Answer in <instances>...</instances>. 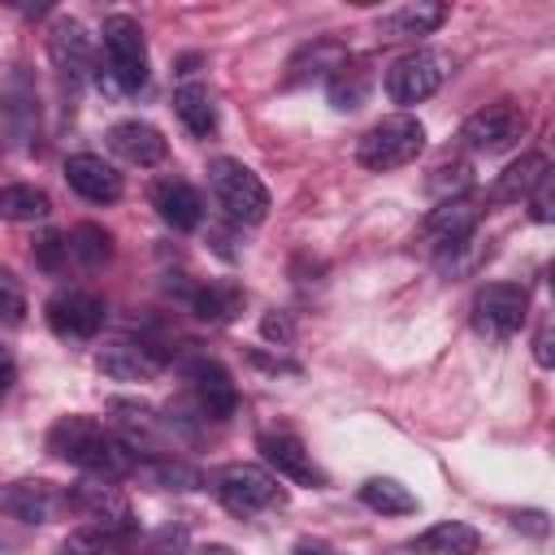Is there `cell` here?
Returning a JSON list of instances; mask_svg holds the SVG:
<instances>
[{
    "label": "cell",
    "instance_id": "obj_39",
    "mask_svg": "<svg viewBox=\"0 0 555 555\" xmlns=\"http://www.w3.org/2000/svg\"><path fill=\"white\" fill-rule=\"evenodd\" d=\"M13 377H17V369H13V356H9L4 347H0V395H4L9 386H13Z\"/></svg>",
    "mask_w": 555,
    "mask_h": 555
},
{
    "label": "cell",
    "instance_id": "obj_14",
    "mask_svg": "<svg viewBox=\"0 0 555 555\" xmlns=\"http://www.w3.org/2000/svg\"><path fill=\"white\" fill-rule=\"evenodd\" d=\"M108 147H113L126 165H139V169L160 165L165 152H169L165 134H160L156 126H147V121H117V126L108 130Z\"/></svg>",
    "mask_w": 555,
    "mask_h": 555
},
{
    "label": "cell",
    "instance_id": "obj_27",
    "mask_svg": "<svg viewBox=\"0 0 555 555\" xmlns=\"http://www.w3.org/2000/svg\"><path fill=\"white\" fill-rule=\"evenodd\" d=\"M65 251H69L78 264H87V269H100V264L113 256V238H108V230H104V225H95V221H82V225H74V230H69V238H65Z\"/></svg>",
    "mask_w": 555,
    "mask_h": 555
},
{
    "label": "cell",
    "instance_id": "obj_24",
    "mask_svg": "<svg viewBox=\"0 0 555 555\" xmlns=\"http://www.w3.org/2000/svg\"><path fill=\"white\" fill-rule=\"evenodd\" d=\"M360 503L373 507V512H382V516H408V512L421 507L416 494H412L399 477H369V481L360 486Z\"/></svg>",
    "mask_w": 555,
    "mask_h": 555
},
{
    "label": "cell",
    "instance_id": "obj_25",
    "mask_svg": "<svg viewBox=\"0 0 555 555\" xmlns=\"http://www.w3.org/2000/svg\"><path fill=\"white\" fill-rule=\"evenodd\" d=\"M48 212H52L48 191L26 186V182L0 186V217H4V221H43Z\"/></svg>",
    "mask_w": 555,
    "mask_h": 555
},
{
    "label": "cell",
    "instance_id": "obj_35",
    "mask_svg": "<svg viewBox=\"0 0 555 555\" xmlns=\"http://www.w3.org/2000/svg\"><path fill=\"white\" fill-rule=\"evenodd\" d=\"M512 525H516V529H529V533H546V516H542V512H516Z\"/></svg>",
    "mask_w": 555,
    "mask_h": 555
},
{
    "label": "cell",
    "instance_id": "obj_36",
    "mask_svg": "<svg viewBox=\"0 0 555 555\" xmlns=\"http://www.w3.org/2000/svg\"><path fill=\"white\" fill-rule=\"evenodd\" d=\"M295 555H343V551H334L330 542H317V538H304V542H295Z\"/></svg>",
    "mask_w": 555,
    "mask_h": 555
},
{
    "label": "cell",
    "instance_id": "obj_28",
    "mask_svg": "<svg viewBox=\"0 0 555 555\" xmlns=\"http://www.w3.org/2000/svg\"><path fill=\"white\" fill-rule=\"evenodd\" d=\"M130 477H139L152 490H195L199 486V473L178 460H139Z\"/></svg>",
    "mask_w": 555,
    "mask_h": 555
},
{
    "label": "cell",
    "instance_id": "obj_20",
    "mask_svg": "<svg viewBox=\"0 0 555 555\" xmlns=\"http://www.w3.org/2000/svg\"><path fill=\"white\" fill-rule=\"evenodd\" d=\"M477 546H481V533L468 520H438L412 542L416 555H477Z\"/></svg>",
    "mask_w": 555,
    "mask_h": 555
},
{
    "label": "cell",
    "instance_id": "obj_12",
    "mask_svg": "<svg viewBox=\"0 0 555 555\" xmlns=\"http://www.w3.org/2000/svg\"><path fill=\"white\" fill-rule=\"evenodd\" d=\"M65 182H69V191H78L91 204L121 199V173L104 156H91V152H78V156L65 160Z\"/></svg>",
    "mask_w": 555,
    "mask_h": 555
},
{
    "label": "cell",
    "instance_id": "obj_10",
    "mask_svg": "<svg viewBox=\"0 0 555 555\" xmlns=\"http://www.w3.org/2000/svg\"><path fill=\"white\" fill-rule=\"evenodd\" d=\"M43 312H48L52 334L78 338V343H82V338H95L100 325H104V299L91 295V291H56Z\"/></svg>",
    "mask_w": 555,
    "mask_h": 555
},
{
    "label": "cell",
    "instance_id": "obj_38",
    "mask_svg": "<svg viewBox=\"0 0 555 555\" xmlns=\"http://www.w3.org/2000/svg\"><path fill=\"white\" fill-rule=\"evenodd\" d=\"M533 356H538L542 369H551V330H546V325H542V334H538V343H533Z\"/></svg>",
    "mask_w": 555,
    "mask_h": 555
},
{
    "label": "cell",
    "instance_id": "obj_30",
    "mask_svg": "<svg viewBox=\"0 0 555 555\" xmlns=\"http://www.w3.org/2000/svg\"><path fill=\"white\" fill-rule=\"evenodd\" d=\"M364 95H369V78H364L360 69H347V74H338V78L330 82V100H334V108H360Z\"/></svg>",
    "mask_w": 555,
    "mask_h": 555
},
{
    "label": "cell",
    "instance_id": "obj_8",
    "mask_svg": "<svg viewBox=\"0 0 555 555\" xmlns=\"http://www.w3.org/2000/svg\"><path fill=\"white\" fill-rule=\"evenodd\" d=\"M65 499L91 520V529H104V533H113V538H130V533H134L130 499H126L108 477H91V481L74 486Z\"/></svg>",
    "mask_w": 555,
    "mask_h": 555
},
{
    "label": "cell",
    "instance_id": "obj_26",
    "mask_svg": "<svg viewBox=\"0 0 555 555\" xmlns=\"http://www.w3.org/2000/svg\"><path fill=\"white\" fill-rule=\"evenodd\" d=\"M191 308H195L199 321H234L243 312V295L230 282H208L191 295Z\"/></svg>",
    "mask_w": 555,
    "mask_h": 555
},
{
    "label": "cell",
    "instance_id": "obj_2",
    "mask_svg": "<svg viewBox=\"0 0 555 555\" xmlns=\"http://www.w3.org/2000/svg\"><path fill=\"white\" fill-rule=\"evenodd\" d=\"M425 152V126L412 117V113H390L382 117L373 130L360 134L356 143V160L373 173H386V169H403L412 165L416 156Z\"/></svg>",
    "mask_w": 555,
    "mask_h": 555
},
{
    "label": "cell",
    "instance_id": "obj_32",
    "mask_svg": "<svg viewBox=\"0 0 555 555\" xmlns=\"http://www.w3.org/2000/svg\"><path fill=\"white\" fill-rule=\"evenodd\" d=\"M468 173H473L468 165H442V169L429 178V191H434V195H442V199H460V191L473 182ZM442 199H438V204H442Z\"/></svg>",
    "mask_w": 555,
    "mask_h": 555
},
{
    "label": "cell",
    "instance_id": "obj_15",
    "mask_svg": "<svg viewBox=\"0 0 555 555\" xmlns=\"http://www.w3.org/2000/svg\"><path fill=\"white\" fill-rule=\"evenodd\" d=\"M191 386H195L199 408H204L212 421L234 416V408H238V386H234V377H230L217 360H195V364H191Z\"/></svg>",
    "mask_w": 555,
    "mask_h": 555
},
{
    "label": "cell",
    "instance_id": "obj_16",
    "mask_svg": "<svg viewBox=\"0 0 555 555\" xmlns=\"http://www.w3.org/2000/svg\"><path fill=\"white\" fill-rule=\"evenodd\" d=\"M56 507H61V499L48 481H9V486H0V512L13 516V520L43 525V520L56 516Z\"/></svg>",
    "mask_w": 555,
    "mask_h": 555
},
{
    "label": "cell",
    "instance_id": "obj_5",
    "mask_svg": "<svg viewBox=\"0 0 555 555\" xmlns=\"http://www.w3.org/2000/svg\"><path fill=\"white\" fill-rule=\"evenodd\" d=\"M451 74V56L438 52V48H416L408 56H399L386 74V91L395 104H421L429 100Z\"/></svg>",
    "mask_w": 555,
    "mask_h": 555
},
{
    "label": "cell",
    "instance_id": "obj_31",
    "mask_svg": "<svg viewBox=\"0 0 555 555\" xmlns=\"http://www.w3.org/2000/svg\"><path fill=\"white\" fill-rule=\"evenodd\" d=\"M0 321L4 325H22L26 321V291L9 269H0Z\"/></svg>",
    "mask_w": 555,
    "mask_h": 555
},
{
    "label": "cell",
    "instance_id": "obj_33",
    "mask_svg": "<svg viewBox=\"0 0 555 555\" xmlns=\"http://www.w3.org/2000/svg\"><path fill=\"white\" fill-rule=\"evenodd\" d=\"M61 256H69V251H65V238H61V234H43L39 247H35V260H39L43 269H56Z\"/></svg>",
    "mask_w": 555,
    "mask_h": 555
},
{
    "label": "cell",
    "instance_id": "obj_23",
    "mask_svg": "<svg viewBox=\"0 0 555 555\" xmlns=\"http://www.w3.org/2000/svg\"><path fill=\"white\" fill-rule=\"evenodd\" d=\"M173 113L191 134H212L217 130V104H212L208 87H199V82H186V87L173 91Z\"/></svg>",
    "mask_w": 555,
    "mask_h": 555
},
{
    "label": "cell",
    "instance_id": "obj_22",
    "mask_svg": "<svg viewBox=\"0 0 555 555\" xmlns=\"http://www.w3.org/2000/svg\"><path fill=\"white\" fill-rule=\"evenodd\" d=\"M546 178H551V160H546L542 152H529V156H520V160H512V165L503 169V178L494 182V199H525V195H533Z\"/></svg>",
    "mask_w": 555,
    "mask_h": 555
},
{
    "label": "cell",
    "instance_id": "obj_9",
    "mask_svg": "<svg viewBox=\"0 0 555 555\" xmlns=\"http://www.w3.org/2000/svg\"><path fill=\"white\" fill-rule=\"evenodd\" d=\"M525 312H529V291L516 286V282H490L473 299L477 330L481 334H494V338H512L525 325Z\"/></svg>",
    "mask_w": 555,
    "mask_h": 555
},
{
    "label": "cell",
    "instance_id": "obj_13",
    "mask_svg": "<svg viewBox=\"0 0 555 555\" xmlns=\"http://www.w3.org/2000/svg\"><path fill=\"white\" fill-rule=\"evenodd\" d=\"M477 221H481V208L473 204V199H442L429 217H425V238L434 243V247H455V243H468L473 238V230H477Z\"/></svg>",
    "mask_w": 555,
    "mask_h": 555
},
{
    "label": "cell",
    "instance_id": "obj_19",
    "mask_svg": "<svg viewBox=\"0 0 555 555\" xmlns=\"http://www.w3.org/2000/svg\"><path fill=\"white\" fill-rule=\"evenodd\" d=\"M442 22H447V4L416 0V4L390 9V13L377 22V35H382V39H416V35H434Z\"/></svg>",
    "mask_w": 555,
    "mask_h": 555
},
{
    "label": "cell",
    "instance_id": "obj_4",
    "mask_svg": "<svg viewBox=\"0 0 555 555\" xmlns=\"http://www.w3.org/2000/svg\"><path fill=\"white\" fill-rule=\"evenodd\" d=\"M104 52H108V69L100 74V87L113 91H139L147 82V48H143V26L126 13L104 17Z\"/></svg>",
    "mask_w": 555,
    "mask_h": 555
},
{
    "label": "cell",
    "instance_id": "obj_1",
    "mask_svg": "<svg viewBox=\"0 0 555 555\" xmlns=\"http://www.w3.org/2000/svg\"><path fill=\"white\" fill-rule=\"evenodd\" d=\"M48 451H52L56 460L78 464V468H87L91 477H108V481L130 477L134 464H139L134 447L121 442V438H113V434H108L100 421H91V416H61V421L48 429Z\"/></svg>",
    "mask_w": 555,
    "mask_h": 555
},
{
    "label": "cell",
    "instance_id": "obj_40",
    "mask_svg": "<svg viewBox=\"0 0 555 555\" xmlns=\"http://www.w3.org/2000/svg\"><path fill=\"white\" fill-rule=\"evenodd\" d=\"M195 555H234L230 546H204V551H195Z\"/></svg>",
    "mask_w": 555,
    "mask_h": 555
},
{
    "label": "cell",
    "instance_id": "obj_41",
    "mask_svg": "<svg viewBox=\"0 0 555 555\" xmlns=\"http://www.w3.org/2000/svg\"><path fill=\"white\" fill-rule=\"evenodd\" d=\"M0 555H17V551H13V546H9L4 538H0Z\"/></svg>",
    "mask_w": 555,
    "mask_h": 555
},
{
    "label": "cell",
    "instance_id": "obj_17",
    "mask_svg": "<svg viewBox=\"0 0 555 555\" xmlns=\"http://www.w3.org/2000/svg\"><path fill=\"white\" fill-rule=\"evenodd\" d=\"M152 208L160 212V221H169L173 230H195L199 217H204V199L191 182L182 178H165L152 186Z\"/></svg>",
    "mask_w": 555,
    "mask_h": 555
},
{
    "label": "cell",
    "instance_id": "obj_7",
    "mask_svg": "<svg viewBox=\"0 0 555 555\" xmlns=\"http://www.w3.org/2000/svg\"><path fill=\"white\" fill-rule=\"evenodd\" d=\"M525 134V108L516 100H494L486 108H477L473 117H464L460 126V143L468 152H503Z\"/></svg>",
    "mask_w": 555,
    "mask_h": 555
},
{
    "label": "cell",
    "instance_id": "obj_11",
    "mask_svg": "<svg viewBox=\"0 0 555 555\" xmlns=\"http://www.w3.org/2000/svg\"><path fill=\"white\" fill-rule=\"evenodd\" d=\"M256 447H260L264 464H269L278 477H286V481H295V486L325 490V473L312 464V451H308L295 434H260Z\"/></svg>",
    "mask_w": 555,
    "mask_h": 555
},
{
    "label": "cell",
    "instance_id": "obj_3",
    "mask_svg": "<svg viewBox=\"0 0 555 555\" xmlns=\"http://www.w3.org/2000/svg\"><path fill=\"white\" fill-rule=\"evenodd\" d=\"M208 186H212V199L221 204V212L238 225H260L269 217V191L264 182L243 165V160H230V156H217L208 165Z\"/></svg>",
    "mask_w": 555,
    "mask_h": 555
},
{
    "label": "cell",
    "instance_id": "obj_18",
    "mask_svg": "<svg viewBox=\"0 0 555 555\" xmlns=\"http://www.w3.org/2000/svg\"><path fill=\"white\" fill-rule=\"evenodd\" d=\"M48 56H52V65H56L61 74L82 78V74L91 69V39H87V30H82L74 17H61V22L48 30Z\"/></svg>",
    "mask_w": 555,
    "mask_h": 555
},
{
    "label": "cell",
    "instance_id": "obj_29",
    "mask_svg": "<svg viewBox=\"0 0 555 555\" xmlns=\"http://www.w3.org/2000/svg\"><path fill=\"white\" fill-rule=\"evenodd\" d=\"M61 555H126V546H121V538H113L104 529H78L65 538Z\"/></svg>",
    "mask_w": 555,
    "mask_h": 555
},
{
    "label": "cell",
    "instance_id": "obj_6",
    "mask_svg": "<svg viewBox=\"0 0 555 555\" xmlns=\"http://www.w3.org/2000/svg\"><path fill=\"white\" fill-rule=\"evenodd\" d=\"M217 499L225 503V512L234 516H256L273 503H282V486L269 468L260 464H225L217 473Z\"/></svg>",
    "mask_w": 555,
    "mask_h": 555
},
{
    "label": "cell",
    "instance_id": "obj_37",
    "mask_svg": "<svg viewBox=\"0 0 555 555\" xmlns=\"http://www.w3.org/2000/svg\"><path fill=\"white\" fill-rule=\"evenodd\" d=\"M260 330H264V338H282V343L291 338V325H286V317H264V325H260Z\"/></svg>",
    "mask_w": 555,
    "mask_h": 555
},
{
    "label": "cell",
    "instance_id": "obj_34",
    "mask_svg": "<svg viewBox=\"0 0 555 555\" xmlns=\"http://www.w3.org/2000/svg\"><path fill=\"white\" fill-rule=\"evenodd\" d=\"M533 217H538V221H551V178L533 191Z\"/></svg>",
    "mask_w": 555,
    "mask_h": 555
},
{
    "label": "cell",
    "instance_id": "obj_21",
    "mask_svg": "<svg viewBox=\"0 0 555 555\" xmlns=\"http://www.w3.org/2000/svg\"><path fill=\"white\" fill-rule=\"evenodd\" d=\"M95 364H100L104 377H117V382H147V377L160 369V360H156L147 347H134V343H113V347H104V351L95 356Z\"/></svg>",
    "mask_w": 555,
    "mask_h": 555
}]
</instances>
